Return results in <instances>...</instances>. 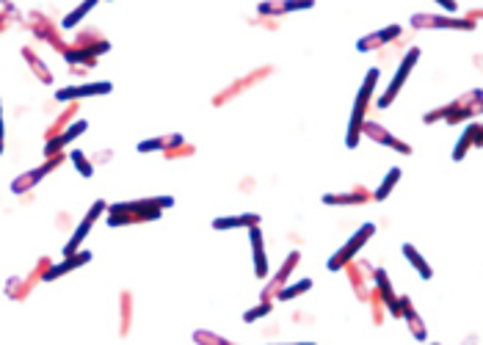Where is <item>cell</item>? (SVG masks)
I'll return each mask as SVG.
<instances>
[{"label":"cell","mask_w":483,"mask_h":345,"mask_svg":"<svg viewBox=\"0 0 483 345\" xmlns=\"http://www.w3.org/2000/svg\"><path fill=\"white\" fill-rule=\"evenodd\" d=\"M376 80H379V69H370L367 78H365V86H362V92H359V97H356V102H354V119H351V127H348V147H351V150H354L356 141H359V130H362V119H365V108H367V102H370V95H373Z\"/></svg>","instance_id":"6da1fadb"},{"label":"cell","mask_w":483,"mask_h":345,"mask_svg":"<svg viewBox=\"0 0 483 345\" xmlns=\"http://www.w3.org/2000/svg\"><path fill=\"white\" fill-rule=\"evenodd\" d=\"M373 232H376V226H373V224H365V226L356 232L354 238H351V241H348L343 249H340L337 254H334V257H331V260H329V268H331V271H337V268H343L346 262H351V257H354L356 251L365 246V241H370V238H373Z\"/></svg>","instance_id":"7a4b0ae2"},{"label":"cell","mask_w":483,"mask_h":345,"mask_svg":"<svg viewBox=\"0 0 483 345\" xmlns=\"http://www.w3.org/2000/svg\"><path fill=\"white\" fill-rule=\"evenodd\" d=\"M420 59V50L417 47H412L409 53H406V59H403V63H401V69L395 72V78H392V83H389V89H386V95L379 99V108H386L392 99H395V95L401 92V86L406 83V78H409V72H412V66L417 63Z\"/></svg>","instance_id":"3957f363"},{"label":"cell","mask_w":483,"mask_h":345,"mask_svg":"<svg viewBox=\"0 0 483 345\" xmlns=\"http://www.w3.org/2000/svg\"><path fill=\"white\" fill-rule=\"evenodd\" d=\"M412 25L415 28H458V31H470L472 28L470 20H448V17H434V14H415Z\"/></svg>","instance_id":"277c9868"},{"label":"cell","mask_w":483,"mask_h":345,"mask_svg":"<svg viewBox=\"0 0 483 345\" xmlns=\"http://www.w3.org/2000/svg\"><path fill=\"white\" fill-rule=\"evenodd\" d=\"M59 163H61V155H53V157H50V163H44V166L33 169V171H28V174H20V177L11 183V190H14V193H23V190L33 188V186H36V183H39V180H42L47 171H53Z\"/></svg>","instance_id":"5b68a950"},{"label":"cell","mask_w":483,"mask_h":345,"mask_svg":"<svg viewBox=\"0 0 483 345\" xmlns=\"http://www.w3.org/2000/svg\"><path fill=\"white\" fill-rule=\"evenodd\" d=\"M102 210H105V202H97L94 207H92V210L86 213V219H83V224L78 226V232H75V235H72V241L66 243V249H64V254H66V257H72V254L78 251V246H80V243H83V238H86V232L92 229V224H94V221H97V216H99Z\"/></svg>","instance_id":"8992f818"},{"label":"cell","mask_w":483,"mask_h":345,"mask_svg":"<svg viewBox=\"0 0 483 345\" xmlns=\"http://www.w3.org/2000/svg\"><path fill=\"white\" fill-rule=\"evenodd\" d=\"M111 92V83H89V86H75V89H61L59 99H80V97H97V95H108Z\"/></svg>","instance_id":"52a82bcc"},{"label":"cell","mask_w":483,"mask_h":345,"mask_svg":"<svg viewBox=\"0 0 483 345\" xmlns=\"http://www.w3.org/2000/svg\"><path fill=\"white\" fill-rule=\"evenodd\" d=\"M362 130H365V133H367L373 141H381V144H386V147H395V150H401V152H406V155L412 152V147H409V144H403V141H395V138L386 133L384 127L376 125V122H367V125H362Z\"/></svg>","instance_id":"ba28073f"},{"label":"cell","mask_w":483,"mask_h":345,"mask_svg":"<svg viewBox=\"0 0 483 345\" xmlns=\"http://www.w3.org/2000/svg\"><path fill=\"white\" fill-rule=\"evenodd\" d=\"M92 260V254L89 251H80V254H72V257H66L64 262H59V265H53V268H47L44 271V279H59L61 274H66V271H75L78 265H83V262H89Z\"/></svg>","instance_id":"9c48e42d"},{"label":"cell","mask_w":483,"mask_h":345,"mask_svg":"<svg viewBox=\"0 0 483 345\" xmlns=\"http://www.w3.org/2000/svg\"><path fill=\"white\" fill-rule=\"evenodd\" d=\"M395 36H401V25H392V28H386V31L381 33H370V36H365V39H359V50L362 53H367V50H376V47H381L384 42H389V39H395Z\"/></svg>","instance_id":"30bf717a"},{"label":"cell","mask_w":483,"mask_h":345,"mask_svg":"<svg viewBox=\"0 0 483 345\" xmlns=\"http://www.w3.org/2000/svg\"><path fill=\"white\" fill-rule=\"evenodd\" d=\"M83 130H86V122H75V125L69 127V130H64V133H61L59 138H53V141H47V147H44V152H47V155H56V152H59L61 147H66L69 141H75V138H78V135H80Z\"/></svg>","instance_id":"8fae6325"},{"label":"cell","mask_w":483,"mask_h":345,"mask_svg":"<svg viewBox=\"0 0 483 345\" xmlns=\"http://www.w3.org/2000/svg\"><path fill=\"white\" fill-rule=\"evenodd\" d=\"M323 202L326 205H362V202H367V190L359 188L351 193H326Z\"/></svg>","instance_id":"7c38bea8"},{"label":"cell","mask_w":483,"mask_h":345,"mask_svg":"<svg viewBox=\"0 0 483 345\" xmlns=\"http://www.w3.org/2000/svg\"><path fill=\"white\" fill-rule=\"evenodd\" d=\"M252 243H255V262H257V277L265 279L268 277V262H265V249H262V232L257 226H252Z\"/></svg>","instance_id":"4fadbf2b"},{"label":"cell","mask_w":483,"mask_h":345,"mask_svg":"<svg viewBox=\"0 0 483 345\" xmlns=\"http://www.w3.org/2000/svg\"><path fill=\"white\" fill-rule=\"evenodd\" d=\"M259 224V216L249 213V216H232V219H216L213 226L216 229H238V226H257Z\"/></svg>","instance_id":"5bb4252c"},{"label":"cell","mask_w":483,"mask_h":345,"mask_svg":"<svg viewBox=\"0 0 483 345\" xmlns=\"http://www.w3.org/2000/svg\"><path fill=\"white\" fill-rule=\"evenodd\" d=\"M23 59L31 63L33 75L42 80V83H53V75H50V69H44V63H42V59H36V53H33L31 47H23Z\"/></svg>","instance_id":"9a60e30c"},{"label":"cell","mask_w":483,"mask_h":345,"mask_svg":"<svg viewBox=\"0 0 483 345\" xmlns=\"http://www.w3.org/2000/svg\"><path fill=\"white\" fill-rule=\"evenodd\" d=\"M478 141H481V127L475 125V127H470V130L461 135V141H458V147H456L453 157H456V160H461V157H464V152H467L472 144H478Z\"/></svg>","instance_id":"2e32d148"},{"label":"cell","mask_w":483,"mask_h":345,"mask_svg":"<svg viewBox=\"0 0 483 345\" xmlns=\"http://www.w3.org/2000/svg\"><path fill=\"white\" fill-rule=\"evenodd\" d=\"M403 254L409 257V262L417 268V274L422 277V279H431V268H428V262H425L417 251H415V246H409V243H406V246H403Z\"/></svg>","instance_id":"e0dca14e"},{"label":"cell","mask_w":483,"mask_h":345,"mask_svg":"<svg viewBox=\"0 0 483 345\" xmlns=\"http://www.w3.org/2000/svg\"><path fill=\"white\" fill-rule=\"evenodd\" d=\"M94 6H97L94 0H89V3L78 6V8L72 11V14H66V17H64V28H75V25H78V23H80V20H83V17H86V14H89V11L94 8Z\"/></svg>","instance_id":"ac0fdd59"},{"label":"cell","mask_w":483,"mask_h":345,"mask_svg":"<svg viewBox=\"0 0 483 345\" xmlns=\"http://www.w3.org/2000/svg\"><path fill=\"white\" fill-rule=\"evenodd\" d=\"M401 180V169H389V174L384 177V183H381V188L376 190V199L381 202V199H386L389 196V190L395 188V183Z\"/></svg>","instance_id":"d6986e66"},{"label":"cell","mask_w":483,"mask_h":345,"mask_svg":"<svg viewBox=\"0 0 483 345\" xmlns=\"http://www.w3.org/2000/svg\"><path fill=\"white\" fill-rule=\"evenodd\" d=\"M310 287H312L310 279H304V282H298V284H290V287H282V290H279V298H282V301L295 298V296H301V293H304V290H310Z\"/></svg>","instance_id":"ffe728a7"},{"label":"cell","mask_w":483,"mask_h":345,"mask_svg":"<svg viewBox=\"0 0 483 345\" xmlns=\"http://www.w3.org/2000/svg\"><path fill=\"white\" fill-rule=\"evenodd\" d=\"M72 163L78 166V171H80L83 177H92V171H94V169H92V163L86 160V155H83V152H78V150H75V152H72Z\"/></svg>","instance_id":"44dd1931"},{"label":"cell","mask_w":483,"mask_h":345,"mask_svg":"<svg viewBox=\"0 0 483 345\" xmlns=\"http://www.w3.org/2000/svg\"><path fill=\"white\" fill-rule=\"evenodd\" d=\"M271 313V304H259L257 310H252V313H246L243 315V317H246V320H257V317H262V315H268Z\"/></svg>","instance_id":"7402d4cb"},{"label":"cell","mask_w":483,"mask_h":345,"mask_svg":"<svg viewBox=\"0 0 483 345\" xmlns=\"http://www.w3.org/2000/svg\"><path fill=\"white\" fill-rule=\"evenodd\" d=\"M439 6H442V8H448V11H456V3H445V0H439Z\"/></svg>","instance_id":"603a6c76"},{"label":"cell","mask_w":483,"mask_h":345,"mask_svg":"<svg viewBox=\"0 0 483 345\" xmlns=\"http://www.w3.org/2000/svg\"><path fill=\"white\" fill-rule=\"evenodd\" d=\"M0 152H3V116H0Z\"/></svg>","instance_id":"cb8c5ba5"}]
</instances>
